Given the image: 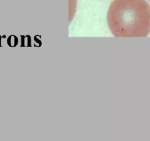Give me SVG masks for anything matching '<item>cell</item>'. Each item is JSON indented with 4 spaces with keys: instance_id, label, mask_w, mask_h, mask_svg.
<instances>
[{
    "instance_id": "obj_1",
    "label": "cell",
    "mask_w": 150,
    "mask_h": 141,
    "mask_svg": "<svg viewBox=\"0 0 150 141\" xmlns=\"http://www.w3.org/2000/svg\"><path fill=\"white\" fill-rule=\"evenodd\" d=\"M107 22L115 37H147L150 32V6L146 0H114Z\"/></svg>"
}]
</instances>
